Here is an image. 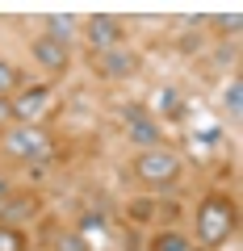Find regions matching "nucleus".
<instances>
[{"label":"nucleus","mask_w":243,"mask_h":251,"mask_svg":"<svg viewBox=\"0 0 243 251\" xmlns=\"http://www.w3.org/2000/svg\"><path fill=\"white\" fill-rule=\"evenodd\" d=\"M172 168H176L172 159H147V163H143V172H151V176H160V172H172Z\"/></svg>","instance_id":"1"},{"label":"nucleus","mask_w":243,"mask_h":251,"mask_svg":"<svg viewBox=\"0 0 243 251\" xmlns=\"http://www.w3.org/2000/svg\"><path fill=\"white\" fill-rule=\"evenodd\" d=\"M160 251H185V247H180V239H163V243H160Z\"/></svg>","instance_id":"2"}]
</instances>
